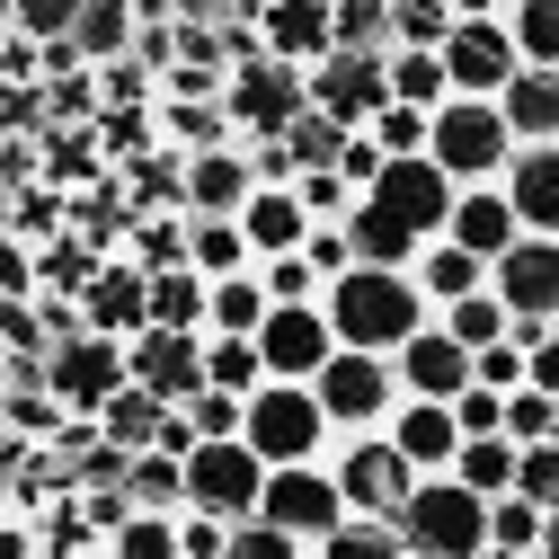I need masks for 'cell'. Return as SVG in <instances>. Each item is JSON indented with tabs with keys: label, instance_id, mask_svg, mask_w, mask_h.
Listing matches in <instances>:
<instances>
[{
	"label": "cell",
	"instance_id": "1",
	"mask_svg": "<svg viewBox=\"0 0 559 559\" xmlns=\"http://www.w3.org/2000/svg\"><path fill=\"white\" fill-rule=\"evenodd\" d=\"M320 311H329L337 346H373V356H391V346L427 320V294H417L408 266H391V258H346L320 285Z\"/></svg>",
	"mask_w": 559,
	"mask_h": 559
},
{
	"label": "cell",
	"instance_id": "2",
	"mask_svg": "<svg viewBox=\"0 0 559 559\" xmlns=\"http://www.w3.org/2000/svg\"><path fill=\"white\" fill-rule=\"evenodd\" d=\"M400 524V550L408 559H479V524H488V498L462 488L453 471H417L408 498L391 507Z\"/></svg>",
	"mask_w": 559,
	"mask_h": 559
},
{
	"label": "cell",
	"instance_id": "3",
	"mask_svg": "<svg viewBox=\"0 0 559 559\" xmlns=\"http://www.w3.org/2000/svg\"><path fill=\"white\" fill-rule=\"evenodd\" d=\"M240 436H249L258 462H320L329 453V417H320L311 382L266 373L258 391H240Z\"/></svg>",
	"mask_w": 559,
	"mask_h": 559
},
{
	"label": "cell",
	"instance_id": "4",
	"mask_svg": "<svg viewBox=\"0 0 559 559\" xmlns=\"http://www.w3.org/2000/svg\"><path fill=\"white\" fill-rule=\"evenodd\" d=\"M515 152V133L498 116V98H471V90H444L427 107V160L462 187V178H498V160Z\"/></svg>",
	"mask_w": 559,
	"mask_h": 559
},
{
	"label": "cell",
	"instance_id": "5",
	"mask_svg": "<svg viewBox=\"0 0 559 559\" xmlns=\"http://www.w3.org/2000/svg\"><path fill=\"white\" fill-rule=\"evenodd\" d=\"M258 479H266V462L249 453V436H195L187 453H178V507H204V515H249L258 507Z\"/></svg>",
	"mask_w": 559,
	"mask_h": 559
},
{
	"label": "cell",
	"instance_id": "6",
	"mask_svg": "<svg viewBox=\"0 0 559 559\" xmlns=\"http://www.w3.org/2000/svg\"><path fill=\"white\" fill-rule=\"evenodd\" d=\"M249 515H266L275 533H285L302 559L320 550V533L346 515V498H337V479H329V462H266V479H258V507Z\"/></svg>",
	"mask_w": 559,
	"mask_h": 559
},
{
	"label": "cell",
	"instance_id": "7",
	"mask_svg": "<svg viewBox=\"0 0 559 559\" xmlns=\"http://www.w3.org/2000/svg\"><path fill=\"white\" fill-rule=\"evenodd\" d=\"M311 400H320V417H329V436H346V427H382L391 400H400L391 356H373V346H329L320 373H311Z\"/></svg>",
	"mask_w": 559,
	"mask_h": 559
},
{
	"label": "cell",
	"instance_id": "8",
	"mask_svg": "<svg viewBox=\"0 0 559 559\" xmlns=\"http://www.w3.org/2000/svg\"><path fill=\"white\" fill-rule=\"evenodd\" d=\"M329 479H337V498L356 507V515H391L400 498H408V462H400V444L382 436V427H346V436H329Z\"/></svg>",
	"mask_w": 559,
	"mask_h": 559
},
{
	"label": "cell",
	"instance_id": "9",
	"mask_svg": "<svg viewBox=\"0 0 559 559\" xmlns=\"http://www.w3.org/2000/svg\"><path fill=\"white\" fill-rule=\"evenodd\" d=\"M116 382H124V337H107V329L81 320V329H62V337L45 346V391L72 408V417H90Z\"/></svg>",
	"mask_w": 559,
	"mask_h": 559
},
{
	"label": "cell",
	"instance_id": "10",
	"mask_svg": "<svg viewBox=\"0 0 559 559\" xmlns=\"http://www.w3.org/2000/svg\"><path fill=\"white\" fill-rule=\"evenodd\" d=\"M223 124L231 133H275L294 107H302V62H275V53H249V62H231L223 72Z\"/></svg>",
	"mask_w": 559,
	"mask_h": 559
},
{
	"label": "cell",
	"instance_id": "11",
	"mask_svg": "<svg viewBox=\"0 0 559 559\" xmlns=\"http://www.w3.org/2000/svg\"><path fill=\"white\" fill-rule=\"evenodd\" d=\"M124 382H143L152 400H187L204 382V329H124Z\"/></svg>",
	"mask_w": 559,
	"mask_h": 559
},
{
	"label": "cell",
	"instance_id": "12",
	"mask_svg": "<svg viewBox=\"0 0 559 559\" xmlns=\"http://www.w3.org/2000/svg\"><path fill=\"white\" fill-rule=\"evenodd\" d=\"M302 98L311 107H329L337 124H365L391 90H382V53H365V45H329V53H311L302 62Z\"/></svg>",
	"mask_w": 559,
	"mask_h": 559
},
{
	"label": "cell",
	"instance_id": "13",
	"mask_svg": "<svg viewBox=\"0 0 559 559\" xmlns=\"http://www.w3.org/2000/svg\"><path fill=\"white\" fill-rule=\"evenodd\" d=\"M249 346H258V365L266 373H285V382H311L320 373V356H329V311L320 302H266L258 311V329H249Z\"/></svg>",
	"mask_w": 559,
	"mask_h": 559
},
{
	"label": "cell",
	"instance_id": "14",
	"mask_svg": "<svg viewBox=\"0 0 559 559\" xmlns=\"http://www.w3.org/2000/svg\"><path fill=\"white\" fill-rule=\"evenodd\" d=\"M391 382H400L408 400H453V391L471 382V346L427 311V320H417V329L391 346Z\"/></svg>",
	"mask_w": 559,
	"mask_h": 559
},
{
	"label": "cell",
	"instance_id": "15",
	"mask_svg": "<svg viewBox=\"0 0 559 559\" xmlns=\"http://www.w3.org/2000/svg\"><path fill=\"white\" fill-rule=\"evenodd\" d=\"M507 311H559V231H515L479 275Z\"/></svg>",
	"mask_w": 559,
	"mask_h": 559
},
{
	"label": "cell",
	"instance_id": "16",
	"mask_svg": "<svg viewBox=\"0 0 559 559\" xmlns=\"http://www.w3.org/2000/svg\"><path fill=\"white\" fill-rule=\"evenodd\" d=\"M436 62H444V90H471V98H498V81L515 72V45L498 19H453L436 36Z\"/></svg>",
	"mask_w": 559,
	"mask_h": 559
},
{
	"label": "cell",
	"instance_id": "17",
	"mask_svg": "<svg viewBox=\"0 0 559 559\" xmlns=\"http://www.w3.org/2000/svg\"><path fill=\"white\" fill-rule=\"evenodd\" d=\"M498 195L524 231H559V143H515L498 160Z\"/></svg>",
	"mask_w": 559,
	"mask_h": 559
},
{
	"label": "cell",
	"instance_id": "18",
	"mask_svg": "<svg viewBox=\"0 0 559 559\" xmlns=\"http://www.w3.org/2000/svg\"><path fill=\"white\" fill-rule=\"evenodd\" d=\"M240 195H249L240 133H223V143H195V152H178V204H187V214H231Z\"/></svg>",
	"mask_w": 559,
	"mask_h": 559
},
{
	"label": "cell",
	"instance_id": "19",
	"mask_svg": "<svg viewBox=\"0 0 559 559\" xmlns=\"http://www.w3.org/2000/svg\"><path fill=\"white\" fill-rule=\"evenodd\" d=\"M550 550H559V515L515 498V488H498L488 524H479V559H550Z\"/></svg>",
	"mask_w": 559,
	"mask_h": 559
},
{
	"label": "cell",
	"instance_id": "20",
	"mask_svg": "<svg viewBox=\"0 0 559 559\" xmlns=\"http://www.w3.org/2000/svg\"><path fill=\"white\" fill-rule=\"evenodd\" d=\"M231 223H240V240H249V258H275V249H294L302 240V195H294V178H249V195L231 204Z\"/></svg>",
	"mask_w": 559,
	"mask_h": 559
},
{
	"label": "cell",
	"instance_id": "21",
	"mask_svg": "<svg viewBox=\"0 0 559 559\" xmlns=\"http://www.w3.org/2000/svg\"><path fill=\"white\" fill-rule=\"evenodd\" d=\"M498 116L515 143H559V62H515L498 81Z\"/></svg>",
	"mask_w": 559,
	"mask_h": 559
},
{
	"label": "cell",
	"instance_id": "22",
	"mask_svg": "<svg viewBox=\"0 0 559 559\" xmlns=\"http://www.w3.org/2000/svg\"><path fill=\"white\" fill-rule=\"evenodd\" d=\"M515 231H524V223L507 214L498 178H462V187H453V204H444V240H462L471 258H498Z\"/></svg>",
	"mask_w": 559,
	"mask_h": 559
},
{
	"label": "cell",
	"instance_id": "23",
	"mask_svg": "<svg viewBox=\"0 0 559 559\" xmlns=\"http://www.w3.org/2000/svg\"><path fill=\"white\" fill-rule=\"evenodd\" d=\"M382 436L400 444V462H408V471H444V462H453V444H462V427H453V408H444V400H408V391L391 400V417H382Z\"/></svg>",
	"mask_w": 559,
	"mask_h": 559
},
{
	"label": "cell",
	"instance_id": "24",
	"mask_svg": "<svg viewBox=\"0 0 559 559\" xmlns=\"http://www.w3.org/2000/svg\"><path fill=\"white\" fill-rule=\"evenodd\" d=\"M81 320H90V329H107V337L143 329V266L107 249V258H98V266L81 275Z\"/></svg>",
	"mask_w": 559,
	"mask_h": 559
},
{
	"label": "cell",
	"instance_id": "25",
	"mask_svg": "<svg viewBox=\"0 0 559 559\" xmlns=\"http://www.w3.org/2000/svg\"><path fill=\"white\" fill-rule=\"evenodd\" d=\"M258 45L275 53V62H311V53H329V0H258Z\"/></svg>",
	"mask_w": 559,
	"mask_h": 559
},
{
	"label": "cell",
	"instance_id": "26",
	"mask_svg": "<svg viewBox=\"0 0 559 559\" xmlns=\"http://www.w3.org/2000/svg\"><path fill=\"white\" fill-rule=\"evenodd\" d=\"M143 320H160V329H204V275H195L187 258L143 266Z\"/></svg>",
	"mask_w": 559,
	"mask_h": 559
},
{
	"label": "cell",
	"instance_id": "27",
	"mask_svg": "<svg viewBox=\"0 0 559 559\" xmlns=\"http://www.w3.org/2000/svg\"><path fill=\"white\" fill-rule=\"evenodd\" d=\"M178 258H187L195 275H231V266H249V240H240V223H231V214H187Z\"/></svg>",
	"mask_w": 559,
	"mask_h": 559
},
{
	"label": "cell",
	"instance_id": "28",
	"mask_svg": "<svg viewBox=\"0 0 559 559\" xmlns=\"http://www.w3.org/2000/svg\"><path fill=\"white\" fill-rule=\"evenodd\" d=\"M311 559H408V550H400V524H391V515H356V507H346V515L320 533Z\"/></svg>",
	"mask_w": 559,
	"mask_h": 559
},
{
	"label": "cell",
	"instance_id": "29",
	"mask_svg": "<svg viewBox=\"0 0 559 559\" xmlns=\"http://www.w3.org/2000/svg\"><path fill=\"white\" fill-rule=\"evenodd\" d=\"M382 90L408 98V107H436V98H444V62H436V45H382Z\"/></svg>",
	"mask_w": 559,
	"mask_h": 559
},
{
	"label": "cell",
	"instance_id": "30",
	"mask_svg": "<svg viewBox=\"0 0 559 559\" xmlns=\"http://www.w3.org/2000/svg\"><path fill=\"white\" fill-rule=\"evenodd\" d=\"M258 311H266V285H258V266L204 275V329H258Z\"/></svg>",
	"mask_w": 559,
	"mask_h": 559
},
{
	"label": "cell",
	"instance_id": "31",
	"mask_svg": "<svg viewBox=\"0 0 559 559\" xmlns=\"http://www.w3.org/2000/svg\"><path fill=\"white\" fill-rule=\"evenodd\" d=\"M498 27L515 45V62H559V0H507Z\"/></svg>",
	"mask_w": 559,
	"mask_h": 559
},
{
	"label": "cell",
	"instance_id": "32",
	"mask_svg": "<svg viewBox=\"0 0 559 559\" xmlns=\"http://www.w3.org/2000/svg\"><path fill=\"white\" fill-rule=\"evenodd\" d=\"M62 417H72V408H62L45 382H19V391H0V436H27V444H53L62 436Z\"/></svg>",
	"mask_w": 559,
	"mask_h": 559
},
{
	"label": "cell",
	"instance_id": "33",
	"mask_svg": "<svg viewBox=\"0 0 559 559\" xmlns=\"http://www.w3.org/2000/svg\"><path fill=\"white\" fill-rule=\"evenodd\" d=\"M444 471H453L462 488H479V498H498V488H507V471H515V444H507L498 427H488V436H462Z\"/></svg>",
	"mask_w": 559,
	"mask_h": 559
},
{
	"label": "cell",
	"instance_id": "34",
	"mask_svg": "<svg viewBox=\"0 0 559 559\" xmlns=\"http://www.w3.org/2000/svg\"><path fill=\"white\" fill-rule=\"evenodd\" d=\"M204 382H223V391H258L266 382L249 329H204Z\"/></svg>",
	"mask_w": 559,
	"mask_h": 559
},
{
	"label": "cell",
	"instance_id": "35",
	"mask_svg": "<svg viewBox=\"0 0 559 559\" xmlns=\"http://www.w3.org/2000/svg\"><path fill=\"white\" fill-rule=\"evenodd\" d=\"M124 36H133V10H124V0H81V10H72V45H81V62L124 53Z\"/></svg>",
	"mask_w": 559,
	"mask_h": 559
},
{
	"label": "cell",
	"instance_id": "36",
	"mask_svg": "<svg viewBox=\"0 0 559 559\" xmlns=\"http://www.w3.org/2000/svg\"><path fill=\"white\" fill-rule=\"evenodd\" d=\"M275 133H285V152H294V169H311V160H337V143H346V124L329 116V107H294L285 124H275Z\"/></svg>",
	"mask_w": 559,
	"mask_h": 559
},
{
	"label": "cell",
	"instance_id": "37",
	"mask_svg": "<svg viewBox=\"0 0 559 559\" xmlns=\"http://www.w3.org/2000/svg\"><path fill=\"white\" fill-rule=\"evenodd\" d=\"M436 320L462 337V346H488V337H507V302L488 294V285H471V294H453V302H436Z\"/></svg>",
	"mask_w": 559,
	"mask_h": 559
},
{
	"label": "cell",
	"instance_id": "38",
	"mask_svg": "<svg viewBox=\"0 0 559 559\" xmlns=\"http://www.w3.org/2000/svg\"><path fill=\"white\" fill-rule=\"evenodd\" d=\"M507 488L559 515V436H542V444H515V471H507Z\"/></svg>",
	"mask_w": 559,
	"mask_h": 559
},
{
	"label": "cell",
	"instance_id": "39",
	"mask_svg": "<svg viewBox=\"0 0 559 559\" xmlns=\"http://www.w3.org/2000/svg\"><path fill=\"white\" fill-rule=\"evenodd\" d=\"M249 266H258L266 302H320V275H311V258H302V249H275V258H249Z\"/></svg>",
	"mask_w": 559,
	"mask_h": 559
},
{
	"label": "cell",
	"instance_id": "40",
	"mask_svg": "<svg viewBox=\"0 0 559 559\" xmlns=\"http://www.w3.org/2000/svg\"><path fill=\"white\" fill-rule=\"evenodd\" d=\"M231 524L204 515V507H169V559H223Z\"/></svg>",
	"mask_w": 559,
	"mask_h": 559
},
{
	"label": "cell",
	"instance_id": "41",
	"mask_svg": "<svg viewBox=\"0 0 559 559\" xmlns=\"http://www.w3.org/2000/svg\"><path fill=\"white\" fill-rule=\"evenodd\" d=\"M365 133H373V152H427V107L382 98V107L365 116Z\"/></svg>",
	"mask_w": 559,
	"mask_h": 559
},
{
	"label": "cell",
	"instance_id": "42",
	"mask_svg": "<svg viewBox=\"0 0 559 559\" xmlns=\"http://www.w3.org/2000/svg\"><path fill=\"white\" fill-rule=\"evenodd\" d=\"M329 45H365V53H382V45H391L382 0H329Z\"/></svg>",
	"mask_w": 559,
	"mask_h": 559
},
{
	"label": "cell",
	"instance_id": "43",
	"mask_svg": "<svg viewBox=\"0 0 559 559\" xmlns=\"http://www.w3.org/2000/svg\"><path fill=\"white\" fill-rule=\"evenodd\" d=\"M45 116H53V124H90V116H98L90 62H62V72H45Z\"/></svg>",
	"mask_w": 559,
	"mask_h": 559
},
{
	"label": "cell",
	"instance_id": "44",
	"mask_svg": "<svg viewBox=\"0 0 559 559\" xmlns=\"http://www.w3.org/2000/svg\"><path fill=\"white\" fill-rule=\"evenodd\" d=\"M294 195H302V214H311V223H346V204H356V187H346L329 160L294 169Z\"/></svg>",
	"mask_w": 559,
	"mask_h": 559
},
{
	"label": "cell",
	"instance_id": "45",
	"mask_svg": "<svg viewBox=\"0 0 559 559\" xmlns=\"http://www.w3.org/2000/svg\"><path fill=\"white\" fill-rule=\"evenodd\" d=\"M178 417L195 436H240V391H223V382H195L187 400H178Z\"/></svg>",
	"mask_w": 559,
	"mask_h": 559
},
{
	"label": "cell",
	"instance_id": "46",
	"mask_svg": "<svg viewBox=\"0 0 559 559\" xmlns=\"http://www.w3.org/2000/svg\"><path fill=\"white\" fill-rule=\"evenodd\" d=\"M382 19H391V45H436L453 27L444 0H382Z\"/></svg>",
	"mask_w": 559,
	"mask_h": 559
},
{
	"label": "cell",
	"instance_id": "47",
	"mask_svg": "<svg viewBox=\"0 0 559 559\" xmlns=\"http://www.w3.org/2000/svg\"><path fill=\"white\" fill-rule=\"evenodd\" d=\"M45 81H0V133H45Z\"/></svg>",
	"mask_w": 559,
	"mask_h": 559
},
{
	"label": "cell",
	"instance_id": "48",
	"mask_svg": "<svg viewBox=\"0 0 559 559\" xmlns=\"http://www.w3.org/2000/svg\"><path fill=\"white\" fill-rule=\"evenodd\" d=\"M302 258H311V275H320V285H329V275L346 266V258H356V240H346V223H302V240H294Z\"/></svg>",
	"mask_w": 559,
	"mask_h": 559
},
{
	"label": "cell",
	"instance_id": "49",
	"mask_svg": "<svg viewBox=\"0 0 559 559\" xmlns=\"http://www.w3.org/2000/svg\"><path fill=\"white\" fill-rule=\"evenodd\" d=\"M72 10H81V0H10V27L45 45V36H72Z\"/></svg>",
	"mask_w": 559,
	"mask_h": 559
},
{
	"label": "cell",
	"instance_id": "50",
	"mask_svg": "<svg viewBox=\"0 0 559 559\" xmlns=\"http://www.w3.org/2000/svg\"><path fill=\"white\" fill-rule=\"evenodd\" d=\"M0 294H36V240H19L0 223Z\"/></svg>",
	"mask_w": 559,
	"mask_h": 559
},
{
	"label": "cell",
	"instance_id": "51",
	"mask_svg": "<svg viewBox=\"0 0 559 559\" xmlns=\"http://www.w3.org/2000/svg\"><path fill=\"white\" fill-rule=\"evenodd\" d=\"M0 81H45V45L19 36V27H0Z\"/></svg>",
	"mask_w": 559,
	"mask_h": 559
},
{
	"label": "cell",
	"instance_id": "52",
	"mask_svg": "<svg viewBox=\"0 0 559 559\" xmlns=\"http://www.w3.org/2000/svg\"><path fill=\"white\" fill-rule=\"evenodd\" d=\"M444 10H453V19H498L507 0H444Z\"/></svg>",
	"mask_w": 559,
	"mask_h": 559
},
{
	"label": "cell",
	"instance_id": "53",
	"mask_svg": "<svg viewBox=\"0 0 559 559\" xmlns=\"http://www.w3.org/2000/svg\"><path fill=\"white\" fill-rule=\"evenodd\" d=\"M169 19H223V0H169Z\"/></svg>",
	"mask_w": 559,
	"mask_h": 559
},
{
	"label": "cell",
	"instance_id": "54",
	"mask_svg": "<svg viewBox=\"0 0 559 559\" xmlns=\"http://www.w3.org/2000/svg\"><path fill=\"white\" fill-rule=\"evenodd\" d=\"M0 391H10V356H0Z\"/></svg>",
	"mask_w": 559,
	"mask_h": 559
},
{
	"label": "cell",
	"instance_id": "55",
	"mask_svg": "<svg viewBox=\"0 0 559 559\" xmlns=\"http://www.w3.org/2000/svg\"><path fill=\"white\" fill-rule=\"evenodd\" d=\"M0 27H10V0H0Z\"/></svg>",
	"mask_w": 559,
	"mask_h": 559
}]
</instances>
